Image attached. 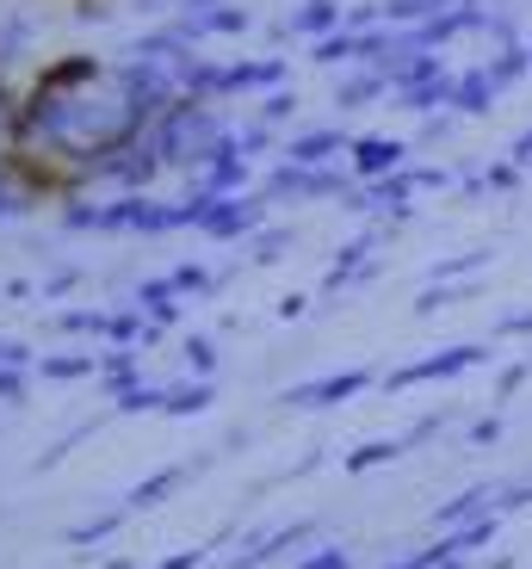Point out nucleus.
Returning <instances> with one entry per match:
<instances>
[{
	"instance_id": "nucleus-46",
	"label": "nucleus",
	"mask_w": 532,
	"mask_h": 569,
	"mask_svg": "<svg viewBox=\"0 0 532 569\" xmlns=\"http://www.w3.org/2000/svg\"><path fill=\"white\" fill-rule=\"evenodd\" d=\"M180 7H187V13H204V7H217V0H180Z\"/></svg>"
},
{
	"instance_id": "nucleus-14",
	"label": "nucleus",
	"mask_w": 532,
	"mask_h": 569,
	"mask_svg": "<svg viewBox=\"0 0 532 569\" xmlns=\"http://www.w3.org/2000/svg\"><path fill=\"white\" fill-rule=\"evenodd\" d=\"M490 74H495V87H502V93H508V87H520V81H526V74H532V50H526V43H502V50H495V57H490Z\"/></svg>"
},
{
	"instance_id": "nucleus-16",
	"label": "nucleus",
	"mask_w": 532,
	"mask_h": 569,
	"mask_svg": "<svg viewBox=\"0 0 532 569\" xmlns=\"http://www.w3.org/2000/svg\"><path fill=\"white\" fill-rule=\"evenodd\" d=\"M180 483H187V470H180V465H173V470H155L149 483H137V496L124 501V513H137V508H155V501H168Z\"/></svg>"
},
{
	"instance_id": "nucleus-2",
	"label": "nucleus",
	"mask_w": 532,
	"mask_h": 569,
	"mask_svg": "<svg viewBox=\"0 0 532 569\" xmlns=\"http://www.w3.org/2000/svg\"><path fill=\"white\" fill-rule=\"evenodd\" d=\"M409 192H415V168H397V173H384V180H360V192H347V204L365 211V217H403Z\"/></svg>"
},
{
	"instance_id": "nucleus-30",
	"label": "nucleus",
	"mask_w": 532,
	"mask_h": 569,
	"mask_svg": "<svg viewBox=\"0 0 532 569\" xmlns=\"http://www.w3.org/2000/svg\"><path fill=\"white\" fill-rule=\"evenodd\" d=\"M273 130H279V124H267V118H254V124L242 130V149H248V156H267V149H273Z\"/></svg>"
},
{
	"instance_id": "nucleus-9",
	"label": "nucleus",
	"mask_w": 532,
	"mask_h": 569,
	"mask_svg": "<svg viewBox=\"0 0 532 569\" xmlns=\"http://www.w3.org/2000/svg\"><path fill=\"white\" fill-rule=\"evenodd\" d=\"M347 168L360 173V180H384V173L403 168V142L397 137H360L353 142V156H347Z\"/></svg>"
},
{
	"instance_id": "nucleus-15",
	"label": "nucleus",
	"mask_w": 532,
	"mask_h": 569,
	"mask_svg": "<svg viewBox=\"0 0 532 569\" xmlns=\"http://www.w3.org/2000/svg\"><path fill=\"white\" fill-rule=\"evenodd\" d=\"M310 57H317V69H341V62H360V31H329V38L310 43Z\"/></svg>"
},
{
	"instance_id": "nucleus-34",
	"label": "nucleus",
	"mask_w": 532,
	"mask_h": 569,
	"mask_svg": "<svg viewBox=\"0 0 532 569\" xmlns=\"http://www.w3.org/2000/svg\"><path fill=\"white\" fill-rule=\"evenodd\" d=\"M464 291H452V284H433L428 298H415V316H433V310H446V303H459Z\"/></svg>"
},
{
	"instance_id": "nucleus-38",
	"label": "nucleus",
	"mask_w": 532,
	"mask_h": 569,
	"mask_svg": "<svg viewBox=\"0 0 532 569\" xmlns=\"http://www.w3.org/2000/svg\"><path fill=\"white\" fill-rule=\"evenodd\" d=\"M483 248H476V254H464V260H446V267H433V279H459V272H471V267H483Z\"/></svg>"
},
{
	"instance_id": "nucleus-7",
	"label": "nucleus",
	"mask_w": 532,
	"mask_h": 569,
	"mask_svg": "<svg viewBox=\"0 0 532 569\" xmlns=\"http://www.w3.org/2000/svg\"><path fill=\"white\" fill-rule=\"evenodd\" d=\"M285 156L303 161V168H329V161L353 156V137H347V130H334V124H317V130H298Z\"/></svg>"
},
{
	"instance_id": "nucleus-4",
	"label": "nucleus",
	"mask_w": 532,
	"mask_h": 569,
	"mask_svg": "<svg viewBox=\"0 0 532 569\" xmlns=\"http://www.w3.org/2000/svg\"><path fill=\"white\" fill-rule=\"evenodd\" d=\"M204 192V186H199ZM254 217H260V199H248V192H230V199H211L204 204V236L211 242H242L248 229H254Z\"/></svg>"
},
{
	"instance_id": "nucleus-19",
	"label": "nucleus",
	"mask_w": 532,
	"mask_h": 569,
	"mask_svg": "<svg viewBox=\"0 0 532 569\" xmlns=\"http://www.w3.org/2000/svg\"><path fill=\"white\" fill-rule=\"evenodd\" d=\"M199 409H211V390H204V385H173V390H161V415H199Z\"/></svg>"
},
{
	"instance_id": "nucleus-10",
	"label": "nucleus",
	"mask_w": 532,
	"mask_h": 569,
	"mask_svg": "<svg viewBox=\"0 0 532 569\" xmlns=\"http://www.w3.org/2000/svg\"><path fill=\"white\" fill-rule=\"evenodd\" d=\"M495 74L490 69H464V74H452V100H446V112H464V118H483L495 106Z\"/></svg>"
},
{
	"instance_id": "nucleus-35",
	"label": "nucleus",
	"mask_w": 532,
	"mask_h": 569,
	"mask_svg": "<svg viewBox=\"0 0 532 569\" xmlns=\"http://www.w3.org/2000/svg\"><path fill=\"white\" fill-rule=\"evenodd\" d=\"M440 427H446V415H421V421H415V427H409V433H403V446H428L433 433H440Z\"/></svg>"
},
{
	"instance_id": "nucleus-24",
	"label": "nucleus",
	"mask_w": 532,
	"mask_h": 569,
	"mask_svg": "<svg viewBox=\"0 0 532 569\" xmlns=\"http://www.w3.org/2000/svg\"><path fill=\"white\" fill-rule=\"evenodd\" d=\"M168 279H173V291H187V298H199V291H217V279H211L204 267H192V260H187V267H173Z\"/></svg>"
},
{
	"instance_id": "nucleus-13",
	"label": "nucleus",
	"mask_w": 532,
	"mask_h": 569,
	"mask_svg": "<svg viewBox=\"0 0 532 569\" xmlns=\"http://www.w3.org/2000/svg\"><path fill=\"white\" fill-rule=\"evenodd\" d=\"M347 26V7H341V0H303V7H298V13H291V38H310V43H317V38H329V31H341Z\"/></svg>"
},
{
	"instance_id": "nucleus-28",
	"label": "nucleus",
	"mask_w": 532,
	"mask_h": 569,
	"mask_svg": "<svg viewBox=\"0 0 532 569\" xmlns=\"http://www.w3.org/2000/svg\"><path fill=\"white\" fill-rule=\"evenodd\" d=\"M298 569H353V557H347L341 545H322V551H310Z\"/></svg>"
},
{
	"instance_id": "nucleus-32",
	"label": "nucleus",
	"mask_w": 532,
	"mask_h": 569,
	"mask_svg": "<svg viewBox=\"0 0 532 569\" xmlns=\"http://www.w3.org/2000/svg\"><path fill=\"white\" fill-rule=\"evenodd\" d=\"M0 402H26V366H0Z\"/></svg>"
},
{
	"instance_id": "nucleus-41",
	"label": "nucleus",
	"mask_w": 532,
	"mask_h": 569,
	"mask_svg": "<svg viewBox=\"0 0 532 569\" xmlns=\"http://www.w3.org/2000/svg\"><path fill=\"white\" fill-rule=\"evenodd\" d=\"M74 284H81V272H57V279H50V298H69V291H74Z\"/></svg>"
},
{
	"instance_id": "nucleus-39",
	"label": "nucleus",
	"mask_w": 532,
	"mask_h": 569,
	"mask_svg": "<svg viewBox=\"0 0 532 569\" xmlns=\"http://www.w3.org/2000/svg\"><path fill=\"white\" fill-rule=\"evenodd\" d=\"M0 366H31V347L26 341H0Z\"/></svg>"
},
{
	"instance_id": "nucleus-17",
	"label": "nucleus",
	"mask_w": 532,
	"mask_h": 569,
	"mask_svg": "<svg viewBox=\"0 0 532 569\" xmlns=\"http://www.w3.org/2000/svg\"><path fill=\"white\" fill-rule=\"evenodd\" d=\"M495 539V513H476V520H459V527L446 532V551H483V545Z\"/></svg>"
},
{
	"instance_id": "nucleus-12",
	"label": "nucleus",
	"mask_w": 532,
	"mask_h": 569,
	"mask_svg": "<svg viewBox=\"0 0 532 569\" xmlns=\"http://www.w3.org/2000/svg\"><path fill=\"white\" fill-rule=\"evenodd\" d=\"M384 93H397V74H390V69H365V62H360V74H347L334 100H341V112H360V106H378Z\"/></svg>"
},
{
	"instance_id": "nucleus-31",
	"label": "nucleus",
	"mask_w": 532,
	"mask_h": 569,
	"mask_svg": "<svg viewBox=\"0 0 532 569\" xmlns=\"http://www.w3.org/2000/svg\"><path fill=\"white\" fill-rule=\"evenodd\" d=\"M464 440H471V446H495V440H502V415H483V421H471V427H464Z\"/></svg>"
},
{
	"instance_id": "nucleus-36",
	"label": "nucleus",
	"mask_w": 532,
	"mask_h": 569,
	"mask_svg": "<svg viewBox=\"0 0 532 569\" xmlns=\"http://www.w3.org/2000/svg\"><path fill=\"white\" fill-rule=\"evenodd\" d=\"M187 359H192V371H217V347L204 341V335H192V341H187Z\"/></svg>"
},
{
	"instance_id": "nucleus-23",
	"label": "nucleus",
	"mask_w": 532,
	"mask_h": 569,
	"mask_svg": "<svg viewBox=\"0 0 532 569\" xmlns=\"http://www.w3.org/2000/svg\"><path fill=\"white\" fill-rule=\"evenodd\" d=\"M397 452H409L403 440H384V446H360V452L347 458V470H378V465H390Z\"/></svg>"
},
{
	"instance_id": "nucleus-27",
	"label": "nucleus",
	"mask_w": 532,
	"mask_h": 569,
	"mask_svg": "<svg viewBox=\"0 0 532 569\" xmlns=\"http://www.w3.org/2000/svg\"><path fill=\"white\" fill-rule=\"evenodd\" d=\"M118 520H124V508H106V513H100V520H87V527H74V532H69V539H74V545H93V539H106V532H112V527H118Z\"/></svg>"
},
{
	"instance_id": "nucleus-22",
	"label": "nucleus",
	"mask_w": 532,
	"mask_h": 569,
	"mask_svg": "<svg viewBox=\"0 0 532 569\" xmlns=\"http://www.w3.org/2000/svg\"><path fill=\"white\" fill-rule=\"evenodd\" d=\"M26 50H31V26L26 19H7L0 26V74H7V62H26Z\"/></svg>"
},
{
	"instance_id": "nucleus-45",
	"label": "nucleus",
	"mask_w": 532,
	"mask_h": 569,
	"mask_svg": "<svg viewBox=\"0 0 532 569\" xmlns=\"http://www.w3.org/2000/svg\"><path fill=\"white\" fill-rule=\"evenodd\" d=\"M440 569H471V563H464V551H452V557H440Z\"/></svg>"
},
{
	"instance_id": "nucleus-6",
	"label": "nucleus",
	"mask_w": 532,
	"mask_h": 569,
	"mask_svg": "<svg viewBox=\"0 0 532 569\" xmlns=\"http://www.w3.org/2000/svg\"><path fill=\"white\" fill-rule=\"evenodd\" d=\"M365 385H372V371H365V366L334 371V378H317V385H298L285 397V409H334V402H347L353 390H365Z\"/></svg>"
},
{
	"instance_id": "nucleus-5",
	"label": "nucleus",
	"mask_w": 532,
	"mask_h": 569,
	"mask_svg": "<svg viewBox=\"0 0 532 569\" xmlns=\"http://www.w3.org/2000/svg\"><path fill=\"white\" fill-rule=\"evenodd\" d=\"M483 359H490V347L483 341H471V347H446V353H433V359H421V366H403L397 371V378H390V385L397 390H409V385H433V378H452V371H471V366H483Z\"/></svg>"
},
{
	"instance_id": "nucleus-18",
	"label": "nucleus",
	"mask_w": 532,
	"mask_h": 569,
	"mask_svg": "<svg viewBox=\"0 0 532 569\" xmlns=\"http://www.w3.org/2000/svg\"><path fill=\"white\" fill-rule=\"evenodd\" d=\"M137 303H143L149 322H173V316H180V291H173V279H149Z\"/></svg>"
},
{
	"instance_id": "nucleus-11",
	"label": "nucleus",
	"mask_w": 532,
	"mask_h": 569,
	"mask_svg": "<svg viewBox=\"0 0 532 569\" xmlns=\"http://www.w3.org/2000/svg\"><path fill=\"white\" fill-rule=\"evenodd\" d=\"M180 26L192 31V38H242L254 19H248V7H230V0H217V7H204V13H187Z\"/></svg>"
},
{
	"instance_id": "nucleus-43",
	"label": "nucleus",
	"mask_w": 532,
	"mask_h": 569,
	"mask_svg": "<svg viewBox=\"0 0 532 569\" xmlns=\"http://www.w3.org/2000/svg\"><path fill=\"white\" fill-rule=\"evenodd\" d=\"M508 156H514V161H520V168H532V130H526V137H520V142H514V149H508Z\"/></svg>"
},
{
	"instance_id": "nucleus-29",
	"label": "nucleus",
	"mask_w": 532,
	"mask_h": 569,
	"mask_svg": "<svg viewBox=\"0 0 532 569\" xmlns=\"http://www.w3.org/2000/svg\"><path fill=\"white\" fill-rule=\"evenodd\" d=\"M291 112H298V93H267V100H260V118H267V124H285Z\"/></svg>"
},
{
	"instance_id": "nucleus-8",
	"label": "nucleus",
	"mask_w": 532,
	"mask_h": 569,
	"mask_svg": "<svg viewBox=\"0 0 532 569\" xmlns=\"http://www.w3.org/2000/svg\"><path fill=\"white\" fill-rule=\"evenodd\" d=\"M285 81V62L279 57H248V62H223V100L230 93H267V87Z\"/></svg>"
},
{
	"instance_id": "nucleus-25",
	"label": "nucleus",
	"mask_w": 532,
	"mask_h": 569,
	"mask_svg": "<svg viewBox=\"0 0 532 569\" xmlns=\"http://www.w3.org/2000/svg\"><path fill=\"white\" fill-rule=\"evenodd\" d=\"M520 173L526 168L508 156V161H495V168H483V186H490V192H520Z\"/></svg>"
},
{
	"instance_id": "nucleus-20",
	"label": "nucleus",
	"mask_w": 532,
	"mask_h": 569,
	"mask_svg": "<svg viewBox=\"0 0 532 569\" xmlns=\"http://www.w3.org/2000/svg\"><path fill=\"white\" fill-rule=\"evenodd\" d=\"M483 508H490V483H483V489H464V496H452L446 508H440V527H459V520H476Z\"/></svg>"
},
{
	"instance_id": "nucleus-44",
	"label": "nucleus",
	"mask_w": 532,
	"mask_h": 569,
	"mask_svg": "<svg viewBox=\"0 0 532 569\" xmlns=\"http://www.w3.org/2000/svg\"><path fill=\"white\" fill-rule=\"evenodd\" d=\"M199 557H204V551H180V557H168L161 569H199Z\"/></svg>"
},
{
	"instance_id": "nucleus-40",
	"label": "nucleus",
	"mask_w": 532,
	"mask_h": 569,
	"mask_svg": "<svg viewBox=\"0 0 532 569\" xmlns=\"http://www.w3.org/2000/svg\"><path fill=\"white\" fill-rule=\"evenodd\" d=\"M415 186H428V192H433V186H452V173L446 168H415Z\"/></svg>"
},
{
	"instance_id": "nucleus-33",
	"label": "nucleus",
	"mask_w": 532,
	"mask_h": 569,
	"mask_svg": "<svg viewBox=\"0 0 532 569\" xmlns=\"http://www.w3.org/2000/svg\"><path fill=\"white\" fill-rule=\"evenodd\" d=\"M285 248H291V229H267V236L254 242V260H279Z\"/></svg>"
},
{
	"instance_id": "nucleus-37",
	"label": "nucleus",
	"mask_w": 532,
	"mask_h": 569,
	"mask_svg": "<svg viewBox=\"0 0 532 569\" xmlns=\"http://www.w3.org/2000/svg\"><path fill=\"white\" fill-rule=\"evenodd\" d=\"M526 501H532V483H508L502 496H495V508H502V513H514V508H526Z\"/></svg>"
},
{
	"instance_id": "nucleus-42",
	"label": "nucleus",
	"mask_w": 532,
	"mask_h": 569,
	"mask_svg": "<svg viewBox=\"0 0 532 569\" xmlns=\"http://www.w3.org/2000/svg\"><path fill=\"white\" fill-rule=\"evenodd\" d=\"M502 335H532V310H520V316H502Z\"/></svg>"
},
{
	"instance_id": "nucleus-26",
	"label": "nucleus",
	"mask_w": 532,
	"mask_h": 569,
	"mask_svg": "<svg viewBox=\"0 0 532 569\" xmlns=\"http://www.w3.org/2000/svg\"><path fill=\"white\" fill-rule=\"evenodd\" d=\"M106 322L112 316H100V310H69L62 316V335H106Z\"/></svg>"
},
{
	"instance_id": "nucleus-3",
	"label": "nucleus",
	"mask_w": 532,
	"mask_h": 569,
	"mask_svg": "<svg viewBox=\"0 0 532 569\" xmlns=\"http://www.w3.org/2000/svg\"><path fill=\"white\" fill-rule=\"evenodd\" d=\"M248 161H254V156H248V149H242V137L230 130V137H223V149H217V156L204 161V168H199V180H192V186H204L211 199H230V192H248Z\"/></svg>"
},
{
	"instance_id": "nucleus-21",
	"label": "nucleus",
	"mask_w": 532,
	"mask_h": 569,
	"mask_svg": "<svg viewBox=\"0 0 532 569\" xmlns=\"http://www.w3.org/2000/svg\"><path fill=\"white\" fill-rule=\"evenodd\" d=\"M87 371H106V359H87V353H50L43 359V378H87Z\"/></svg>"
},
{
	"instance_id": "nucleus-1",
	"label": "nucleus",
	"mask_w": 532,
	"mask_h": 569,
	"mask_svg": "<svg viewBox=\"0 0 532 569\" xmlns=\"http://www.w3.org/2000/svg\"><path fill=\"white\" fill-rule=\"evenodd\" d=\"M155 173H168V161L155 156V142H149V130H143V137L118 142L112 156L93 161V173H87V180H93V186H118V192H143Z\"/></svg>"
}]
</instances>
